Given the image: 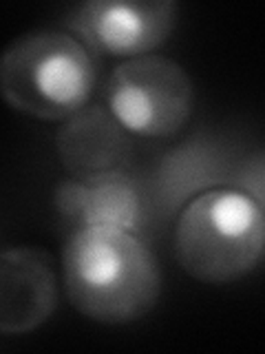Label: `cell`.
<instances>
[{
    "label": "cell",
    "mask_w": 265,
    "mask_h": 354,
    "mask_svg": "<svg viewBox=\"0 0 265 354\" xmlns=\"http://www.w3.org/2000/svg\"><path fill=\"white\" fill-rule=\"evenodd\" d=\"M62 281L71 306L97 324H130L161 295V270L137 232L75 226L62 248Z\"/></svg>",
    "instance_id": "1"
},
{
    "label": "cell",
    "mask_w": 265,
    "mask_h": 354,
    "mask_svg": "<svg viewBox=\"0 0 265 354\" xmlns=\"http://www.w3.org/2000/svg\"><path fill=\"white\" fill-rule=\"evenodd\" d=\"M97 62L62 29H31L0 51V97L29 118L62 122L95 93Z\"/></svg>",
    "instance_id": "2"
},
{
    "label": "cell",
    "mask_w": 265,
    "mask_h": 354,
    "mask_svg": "<svg viewBox=\"0 0 265 354\" xmlns=\"http://www.w3.org/2000/svg\"><path fill=\"white\" fill-rule=\"evenodd\" d=\"M263 202L241 188H206L188 199L177 217V261L204 283H230L246 277L263 259Z\"/></svg>",
    "instance_id": "3"
},
{
    "label": "cell",
    "mask_w": 265,
    "mask_h": 354,
    "mask_svg": "<svg viewBox=\"0 0 265 354\" xmlns=\"http://www.w3.org/2000/svg\"><path fill=\"white\" fill-rule=\"evenodd\" d=\"M104 106L126 133L173 138L193 115L195 84L177 60L159 53L137 55L110 71Z\"/></svg>",
    "instance_id": "4"
},
{
    "label": "cell",
    "mask_w": 265,
    "mask_h": 354,
    "mask_svg": "<svg viewBox=\"0 0 265 354\" xmlns=\"http://www.w3.org/2000/svg\"><path fill=\"white\" fill-rule=\"evenodd\" d=\"M66 29L91 53L137 58L170 38L177 5L170 0H86L71 9Z\"/></svg>",
    "instance_id": "5"
},
{
    "label": "cell",
    "mask_w": 265,
    "mask_h": 354,
    "mask_svg": "<svg viewBox=\"0 0 265 354\" xmlns=\"http://www.w3.org/2000/svg\"><path fill=\"white\" fill-rule=\"evenodd\" d=\"M58 306V277L40 248L0 250V335H27Z\"/></svg>",
    "instance_id": "6"
},
{
    "label": "cell",
    "mask_w": 265,
    "mask_h": 354,
    "mask_svg": "<svg viewBox=\"0 0 265 354\" xmlns=\"http://www.w3.org/2000/svg\"><path fill=\"white\" fill-rule=\"evenodd\" d=\"M60 162L77 180L124 173L130 160V138L104 104H86L62 120L55 136Z\"/></svg>",
    "instance_id": "7"
},
{
    "label": "cell",
    "mask_w": 265,
    "mask_h": 354,
    "mask_svg": "<svg viewBox=\"0 0 265 354\" xmlns=\"http://www.w3.org/2000/svg\"><path fill=\"white\" fill-rule=\"evenodd\" d=\"M58 213L75 226H115L137 232L141 224V197L126 173L64 180L53 193Z\"/></svg>",
    "instance_id": "8"
}]
</instances>
